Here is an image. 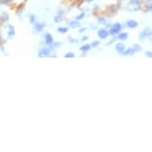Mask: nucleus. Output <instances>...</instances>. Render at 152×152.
Wrapping results in <instances>:
<instances>
[{"label": "nucleus", "instance_id": "1", "mask_svg": "<svg viewBox=\"0 0 152 152\" xmlns=\"http://www.w3.org/2000/svg\"><path fill=\"white\" fill-rule=\"evenodd\" d=\"M139 8H140L139 0H127V2L125 4V9L127 11H131V12L137 11Z\"/></svg>", "mask_w": 152, "mask_h": 152}, {"label": "nucleus", "instance_id": "2", "mask_svg": "<svg viewBox=\"0 0 152 152\" xmlns=\"http://www.w3.org/2000/svg\"><path fill=\"white\" fill-rule=\"evenodd\" d=\"M121 29H122L121 24H119V23H115V24H113L111 27H110V31H107V32H108V34H110V35L114 36L115 34L119 33Z\"/></svg>", "mask_w": 152, "mask_h": 152}, {"label": "nucleus", "instance_id": "3", "mask_svg": "<svg viewBox=\"0 0 152 152\" xmlns=\"http://www.w3.org/2000/svg\"><path fill=\"white\" fill-rule=\"evenodd\" d=\"M52 52H53V49H52V46L50 45V47H46V48L41 49V50L39 51V56L40 57L51 56L52 55Z\"/></svg>", "mask_w": 152, "mask_h": 152}, {"label": "nucleus", "instance_id": "4", "mask_svg": "<svg viewBox=\"0 0 152 152\" xmlns=\"http://www.w3.org/2000/svg\"><path fill=\"white\" fill-rule=\"evenodd\" d=\"M140 50H141V47H140L139 45L135 44V45H133L131 48L128 49L127 51H124V52H123V54H124V55H133L134 53L139 52Z\"/></svg>", "mask_w": 152, "mask_h": 152}, {"label": "nucleus", "instance_id": "5", "mask_svg": "<svg viewBox=\"0 0 152 152\" xmlns=\"http://www.w3.org/2000/svg\"><path fill=\"white\" fill-rule=\"evenodd\" d=\"M150 35H151L150 29H145L143 32H141V34H140L139 39L140 40H144L145 38H147V37H150Z\"/></svg>", "mask_w": 152, "mask_h": 152}, {"label": "nucleus", "instance_id": "6", "mask_svg": "<svg viewBox=\"0 0 152 152\" xmlns=\"http://www.w3.org/2000/svg\"><path fill=\"white\" fill-rule=\"evenodd\" d=\"M126 26L128 28H131V29H133V28H136L138 26V23H137L135 20H128L127 22H126Z\"/></svg>", "mask_w": 152, "mask_h": 152}, {"label": "nucleus", "instance_id": "7", "mask_svg": "<svg viewBox=\"0 0 152 152\" xmlns=\"http://www.w3.org/2000/svg\"><path fill=\"white\" fill-rule=\"evenodd\" d=\"M7 30H8V32H7L8 37H9V38H13L14 35H15V30H14V27L12 26V25H8Z\"/></svg>", "mask_w": 152, "mask_h": 152}, {"label": "nucleus", "instance_id": "8", "mask_svg": "<svg viewBox=\"0 0 152 152\" xmlns=\"http://www.w3.org/2000/svg\"><path fill=\"white\" fill-rule=\"evenodd\" d=\"M108 36V32L105 29H100L99 31V37L100 39H105Z\"/></svg>", "mask_w": 152, "mask_h": 152}, {"label": "nucleus", "instance_id": "9", "mask_svg": "<svg viewBox=\"0 0 152 152\" xmlns=\"http://www.w3.org/2000/svg\"><path fill=\"white\" fill-rule=\"evenodd\" d=\"M45 40H46V43H47V45H52L53 44V37L50 35L49 33H47V34H45Z\"/></svg>", "mask_w": 152, "mask_h": 152}, {"label": "nucleus", "instance_id": "10", "mask_svg": "<svg viewBox=\"0 0 152 152\" xmlns=\"http://www.w3.org/2000/svg\"><path fill=\"white\" fill-rule=\"evenodd\" d=\"M115 48H116V51L118 53H123L125 51V47L122 43H118V44H116Z\"/></svg>", "mask_w": 152, "mask_h": 152}, {"label": "nucleus", "instance_id": "11", "mask_svg": "<svg viewBox=\"0 0 152 152\" xmlns=\"http://www.w3.org/2000/svg\"><path fill=\"white\" fill-rule=\"evenodd\" d=\"M70 26L72 28H78L81 26V24H80L79 20H74V21H71L70 22Z\"/></svg>", "mask_w": 152, "mask_h": 152}, {"label": "nucleus", "instance_id": "12", "mask_svg": "<svg viewBox=\"0 0 152 152\" xmlns=\"http://www.w3.org/2000/svg\"><path fill=\"white\" fill-rule=\"evenodd\" d=\"M128 38V34L127 33H121L118 35V39L120 40H126Z\"/></svg>", "mask_w": 152, "mask_h": 152}, {"label": "nucleus", "instance_id": "13", "mask_svg": "<svg viewBox=\"0 0 152 152\" xmlns=\"http://www.w3.org/2000/svg\"><path fill=\"white\" fill-rule=\"evenodd\" d=\"M44 28V24L43 23H39V24H35V29L37 31H41Z\"/></svg>", "mask_w": 152, "mask_h": 152}, {"label": "nucleus", "instance_id": "14", "mask_svg": "<svg viewBox=\"0 0 152 152\" xmlns=\"http://www.w3.org/2000/svg\"><path fill=\"white\" fill-rule=\"evenodd\" d=\"M90 49H91V45H88V44L84 45L83 47H81V50L84 51V52H88V51L90 50Z\"/></svg>", "mask_w": 152, "mask_h": 152}, {"label": "nucleus", "instance_id": "15", "mask_svg": "<svg viewBox=\"0 0 152 152\" xmlns=\"http://www.w3.org/2000/svg\"><path fill=\"white\" fill-rule=\"evenodd\" d=\"M58 32H61V33H67L68 32V28L67 27H64V28H58Z\"/></svg>", "mask_w": 152, "mask_h": 152}, {"label": "nucleus", "instance_id": "16", "mask_svg": "<svg viewBox=\"0 0 152 152\" xmlns=\"http://www.w3.org/2000/svg\"><path fill=\"white\" fill-rule=\"evenodd\" d=\"M61 21H62V14H60V15L58 14V15L55 17V22L58 23V22H61Z\"/></svg>", "mask_w": 152, "mask_h": 152}, {"label": "nucleus", "instance_id": "17", "mask_svg": "<svg viewBox=\"0 0 152 152\" xmlns=\"http://www.w3.org/2000/svg\"><path fill=\"white\" fill-rule=\"evenodd\" d=\"M65 57H66V58H74L75 54H73V53H67L65 55Z\"/></svg>", "mask_w": 152, "mask_h": 152}, {"label": "nucleus", "instance_id": "18", "mask_svg": "<svg viewBox=\"0 0 152 152\" xmlns=\"http://www.w3.org/2000/svg\"><path fill=\"white\" fill-rule=\"evenodd\" d=\"M84 17H85V13H81L79 16H77V17H76V20H81V19L84 18Z\"/></svg>", "mask_w": 152, "mask_h": 152}, {"label": "nucleus", "instance_id": "19", "mask_svg": "<svg viewBox=\"0 0 152 152\" xmlns=\"http://www.w3.org/2000/svg\"><path fill=\"white\" fill-rule=\"evenodd\" d=\"M99 45V41H94V42L93 43V44H91V47H97Z\"/></svg>", "mask_w": 152, "mask_h": 152}, {"label": "nucleus", "instance_id": "20", "mask_svg": "<svg viewBox=\"0 0 152 152\" xmlns=\"http://www.w3.org/2000/svg\"><path fill=\"white\" fill-rule=\"evenodd\" d=\"M31 23H35L36 22V16H34V15H31Z\"/></svg>", "mask_w": 152, "mask_h": 152}, {"label": "nucleus", "instance_id": "21", "mask_svg": "<svg viewBox=\"0 0 152 152\" xmlns=\"http://www.w3.org/2000/svg\"><path fill=\"white\" fill-rule=\"evenodd\" d=\"M145 55L147 56V57H149V58H150V57H151V53H150V52H146V53H145Z\"/></svg>", "mask_w": 152, "mask_h": 152}, {"label": "nucleus", "instance_id": "22", "mask_svg": "<svg viewBox=\"0 0 152 152\" xmlns=\"http://www.w3.org/2000/svg\"><path fill=\"white\" fill-rule=\"evenodd\" d=\"M91 1H94V0H87V2H91Z\"/></svg>", "mask_w": 152, "mask_h": 152}]
</instances>
